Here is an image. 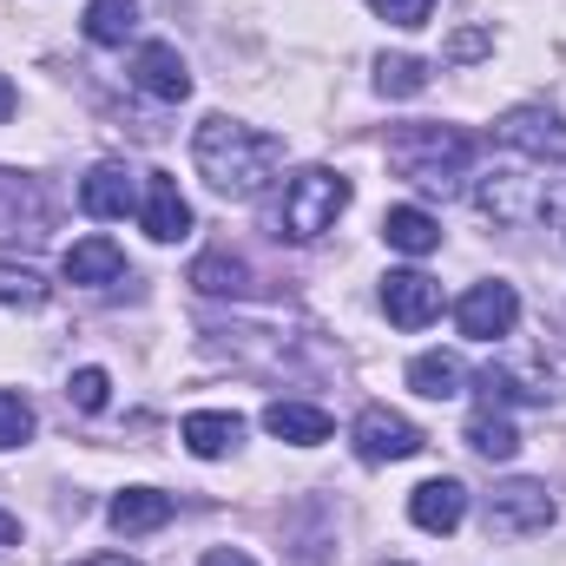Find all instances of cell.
Segmentation results:
<instances>
[{"instance_id":"6da1fadb","label":"cell","mask_w":566,"mask_h":566,"mask_svg":"<svg viewBox=\"0 0 566 566\" xmlns=\"http://www.w3.org/2000/svg\"><path fill=\"white\" fill-rule=\"evenodd\" d=\"M191 158H198V178L218 198H258L271 185V171L283 165V139L244 126V119H231V113H211L191 133Z\"/></svg>"},{"instance_id":"7a4b0ae2","label":"cell","mask_w":566,"mask_h":566,"mask_svg":"<svg viewBox=\"0 0 566 566\" xmlns=\"http://www.w3.org/2000/svg\"><path fill=\"white\" fill-rule=\"evenodd\" d=\"M389 165L416 185V191H454L461 178H468V165H474V139L461 133V126H402L396 139H389Z\"/></svg>"},{"instance_id":"3957f363","label":"cell","mask_w":566,"mask_h":566,"mask_svg":"<svg viewBox=\"0 0 566 566\" xmlns=\"http://www.w3.org/2000/svg\"><path fill=\"white\" fill-rule=\"evenodd\" d=\"M349 178L329 171V165H303L290 185H283V205H277V231L290 244H316L323 231H336V218L349 211Z\"/></svg>"},{"instance_id":"277c9868","label":"cell","mask_w":566,"mask_h":566,"mask_svg":"<svg viewBox=\"0 0 566 566\" xmlns=\"http://www.w3.org/2000/svg\"><path fill=\"white\" fill-rule=\"evenodd\" d=\"M46 231H53L46 185L0 165V251H33V244H46Z\"/></svg>"},{"instance_id":"5b68a950","label":"cell","mask_w":566,"mask_h":566,"mask_svg":"<svg viewBox=\"0 0 566 566\" xmlns=\"http://www.w3.org/2000/svg\"><path fill=\"white\" fill-rule=\"evenodd\" d=\"M494 139L507 145V151H521L527 165H566V119L554 106H514V113H501Z\"/></svg>"},{"instance_id":"8992f818","label":"cell","mask_w":566,"mask_h":566,"mask_svg":"<svg viewBox=\"0 0 566 566\" xmlns=\"http://www.w3.org/2000/svg\"><path fill=\"white\" fill-rule=\"evenodd\" d=\"M554 494L541 488V481H507V488H494L488 494V534H501V541H521V534H547L554 527Z\"/></svg>"},{"instance_id":"52a82bcc","label":"cell","mask_w":566,"mask_h":566,"mask_svg":"<svg viewBox=\"0 0 566 566\" xmlns=\"http://www.w3.org/2000/svg\"><path fill=\"white\" fill-rule=\"evenodd\" d=\"M474 205L494 224H527L541 211V178H527V165H494V171H481Z\"/></svg>"},{"instance_id":"ba28073f","label":"cell","mask_w":566,"mask_h":566,"mask_svg":"<svg viewBox=\"0 0 566 566\" xmlns=\"http://www.w3.org/2000/svg\"><path fill=\"white\" fill-rule=\"evenodd\" d=\"M454 323H461V336H474V343L514 336V323H521V296H514V283H501V277L474 283V290L454 303Z\"/></svg>"},{"instance_id":"9c48e42d","label":"cell","mask_w":566,"mask_h":566,"mask_svg":"<svg viewBox=\"0 0 566 566\" xmlns=\"http://www.w3.org/2000/svg\"><path fill=\"white\" fill-rule=\"evenodd\" d=\"M349 441H356L363 461H409V454L428 448V434L409 416H396V409H363L356 428H349Z\"/></svg>"},{"instance_id":"30bf717a","label":"cell","mask_w":566,"mask_h":566,"mask_svg":"<svg viewBox=\"0 0 566 566\" xmlns=\"http://www.w3.org/2000/svg\"><path fill=\"white\" fill-rule=\"evenodd\" d=\"M139 218H145V238H151V244H178V238L191 231V205H185V191H178L171 171H145Z\"/></svg>"},{"instance_id":"8fae6325","label":"cell","mask_w":566,"mask_h":566,"mask_svg":"<svg viewBox=\"0 0 566 566\" xmlns=\"http://www.w3.org/2000/svg\"><path fill=\"white\" fill-rule=\"evenodd\" d=\"M382 310L396 329H428L441 316V283L422 277V271H389L382 277Z\"/></svg>"},{"instance_id":"7c38bea8","label":"cell","mask_w":566,"mask_h":566,"mask_svg":"<svg viewBox=\"0 0 566 566\" xmlns=\"http://www.w3.org/2000/svg\"><path fill=\"white\" fill-rule=\"evenodd\" d=\"M133 86L151 93V99H185L191 93V66H185V53L171 46V40H145L139 53H133Z\"/></svg>"},{"instance_id":"4fadbf2b","label":"cell","mask_w":566,"mask_h":566,"mask_svg":"<svg viewBox=\"0 0 566 566\" xmlns=\"http://www.w3.org/2000/svg\"><path fill=\"white\" fill-rule=\"evenodd\" d=\"M139 198H145V185L126 165H93L80 178V211L86 218H126V211H139Z\"/></svg>"},{"instance_id":"5bb4252c","label":"cell","mask_w":566,"mask_h":566,"mask_svg":"<svg viewBox=\"0 0 566 566\" xmlns=\"http://www.w3.org/2000/svg\"><path fill=\"white\" fill-rule=\"evenodd\" d=\"M409 521H416L422 534H454V527L468 521V488H461L454 474H434V481H422V488L409 494Z\"/></svg>"},{"instance_id":"9a60e30c","label":"cell","mask_w":566,"mask_h":566,"mask_svg":"<svg viewBox=\"0 0 566 566\" xmlns=\"http://www.w3.org/2000/svg\"><path fill=\"white\" fill-rule=\"evenodd\" d=\"M106 521H113V534H158L165 521H171V494H158V488H126V494H113V507H106Z\"/></svg>"},{"instance_id":"2e32d148","label":"cell","mask_w":566,"mask_h":566,"mask_svg":"<svg viewBox=\"0 0 566 566\" xmlns=\"http://www.w3.org/2000/svg\"><path fill=\"white\" fill-rule=\"evenodd\" d=\"M382 244L402 251V258H428V251H441V224L428 218L422 205H389V218H382Z\"/></svg>"},{"instance_id":"e0dca14e","label":"cell","mask_w":566,"mask_h":566,"mask_svg":"<svg viewBox=\"0 0 566 566\" xmlns=\"http://www.w3.org/2000/svg\"><path fill=\"white\" fill-rule=\"evenodd\" d=\"M60 271H66V283H119L126 277V251L113 238H80Z\"/></svg>"},{"instance_id":"ac0fdd59","label":"cell","mask_w":566,"mask_h":566,"mask_svg":"<svg viewBox=\"0 0 566 566\" xmlns=\"http://www.w3.org/2000/svg\"><path fill=\"white\" fill-rule=\"evenodd\" d=\"M185 448L198 454V461H218V454H231L238 441H244V422L238 416H224V409H198V416H185Z\"/></svg>"},{"instance_id":"d6986e66","label":"cell","mask_w":566,"mask_h":566,"mask_svg":"<svg viewBox=\"0 0 566 566\" xmlns=\"http://www.w3.org/2000/svg\"><path fill=\"white\" fill-rule=\"evenodd\" d=\"M264 428L290 441V448H316V441H329V416L316 409V402H271L264 409Z\"/></svg>"},{"instance_id":"ffe728a7","label":"cell","mask_w":566,"mask_h":566,"mask_svg":"<svg viewBox=\"0 0 566 566\" xmlns=\"http://www.w3.org/2000/svg\"><path fill=\"white\" fill-rule=\"evenodd\" d=\"M461 434H468V448L488 454V461H514V454H521V434H514V422H507V409H494V402H481Z\"/></svg>"},{"instance_id":"44dd1931","label":"cell","mask_w":566,"mask_h":566,"mask_svg":"<svg viewBox=\"0 0 566 566\" xmlns=\"http://www.w3.org/2000/svg\"><path fill=\"white\" fill-rule=\"evenodd\" d=\"M461 382H468V369H461V356H448V349H428L409 363V389L428 396V402H448V396H461Z\"/></svg>"},{"instance_id":"7402d4cb","label":"cell","mask_w":566,"mask_h":566,"mask_svg":"<svg viewBox=\"0 0 566 566\" xmlns=\"http://www.w3.org/2000/svg\"><path fill=\"white\" fill-rule=\"evenodd\" d=\"M191 283H198L205 296H251V290H258V283H251V264L231 258V251H205V258L191 264Z\"/></svg>"},{"instance_id":"603a6c76","label":"cell","mask_w":566,"mask_h":566,"mask_svg":"<svg viewBox=\"0 0 566 566\" xmlns=\"http://www.w3.org/2000/svg\"><path fill=\"white\" fill-rule=\"evenodd\" d=\"M554 389H547V376H534V369H507V363H494V369H481V402H547Z\"/></svg>"},{"instance_id":"cb8c5ba5","label":"cell","mask_w":566,"mask_h":566,"mask_svg":"<svg viewBox=\"0 0 566 566\" xmlns=\"http://www.w3.org/2000/svg\"><path fill=\"white\" fill-rule=\"evenodd\" d=\"M139 27V7L133 0H86V40L93 46H126Z\"/></svg>"},{"instance_id":"d4e9b609","label":"cell","mask_w":566,"mask_h":566,"mask_svg":"<svg viewBox=\"0 0 566 566\" xmlns=\"http://www.w3.org/2000/svg\"><path fill=\"white\" fill-rule=\"evenodd\" d=\"M428 86V60H416V53H382L376 60V93L382 99H416Z\"/></svg>"},{"instance_id":"484cf974","label":"cell","mask_w":566,"mask_h":566,"mask_svg":"<svg viewBox=\"0 0 566 566\" xmlns=\"http://www.w3.org/2000/svg\"><path fill=\"white\" fill-rule=\"evenodd\" d=\"M20 441H33V402L0 389V448H20Z\"/></svg>"},{"instance_id":"4316f807","label":"cell","mask_w":566,"mask_h":566,"mask_svg":"<svg viewBox=\"0 0 566 566\" xmlns=\"http://www.w3.org/2000/svg\"><path fill=\"white\" fill-rule=\"evenodd\" d=\"M66 396H73V409H86V416H99L106 409V396H113V376L106 369H73V382H66Z\"/></svg>"},{"instance_id":"83f0119b","label":"cell","mask_w":566,"mask_h":566,"mask_svg":"<svg viewBox=\"0 0 566 566\" xmlns=\"http://www.w3.org/2000/svg\"><path fill=\"white\" fill-rule=\"evenodd\" d=\"M0 303H20V310H40V303H46V283L33 277V271H7V264H0Z\"/></svg>"},{"instance_id":"f1b7e54d","label":"cell","mask_w":566,"mask_h":566,"mask_svg":"<svg viewBox=\"0 0 566 566\" xmlns=\"http://www.w3.org/2000/svg\"><path fill=\"white\" fill-rule=\"evenodd\" d=\"M389 27H428V13H434V0H369Z\"/></svg>"},{"instance_id":"f546056e","label":"cell","mask_w":566,"mask_h":566,"mask_svg":"<svg viewBox=\"0 0 566 566\" xmlns=\"http://www.w3.org/2000/svg\"><path fill=\"white\" fill-rule=\"evenodd\" d=\"M541 224L554 231V244L566 251V178H554V185L541 191Z\"/></svg>"},{"instance_id":"4dcf8cb0","label":"cell","mask_w":566,"mask_h":566,"mask_svg":"<svg viewBox=\"0 0 566 566\" xmlns=\"http://www.w3.org/2000/svg\"><path fill=\"white\" fill-rule=\"evenodd\" d=\"M205 566H258L251 554H238V547H218V554H205Z\"/></svg>"},{"instance_id":"1f68e13d","label":"cell","mask_w":566,"mask_h":566,"mask_svg":"<svg viewBox=\"0 0 566 566\" xmlns=\"http://www.w3.org/2000/svg\"><path fill=\"white\" fill-rule=\"evenodd\" d=\"M481 46H488V40H481V33H461V40H454V60H474V53H481Z\"/></svg>"},{"instance_id":"d6a6232c","label":"cell","mask_w":566,"mask_h":566,"mask_svg":"<svg viewBox=\"0 0 566 566\" xmlns=\"http://www.w3.org/2000/svg\"><path fill=\"white\" fill-rule=\"evenodd\" d=\"M13 106H20V93H13V80L0 73V119H13Z\"/></svg>"},{"instance_id":"836d02e7","label":"cell","mask_w":566,"mask_h":566,"mask_svg":"<svg viewBox=\"0 0 566 566\" xmlns=\"http://www.w3.org/2000/svg\"><path fill=\"white\" fill-rule=\"evenodd\" d=\"M13 541H20V521H13V514L0 507V547H13Z\"/></svg>"},{"instance_id":"e575fe53","label":"cell","mask_w":566,"mask_h":566,"mask_svg":"<svg viewBox=\"0 0 566 566\" xmlns=\"http://www.w3.org/2000/svg\"><path fill=\"white\" fill-rule=\"evenodd\" d=\"M80 566H139V560H126V554H93V560H80Z\"/></svg>"}]
</instances>
